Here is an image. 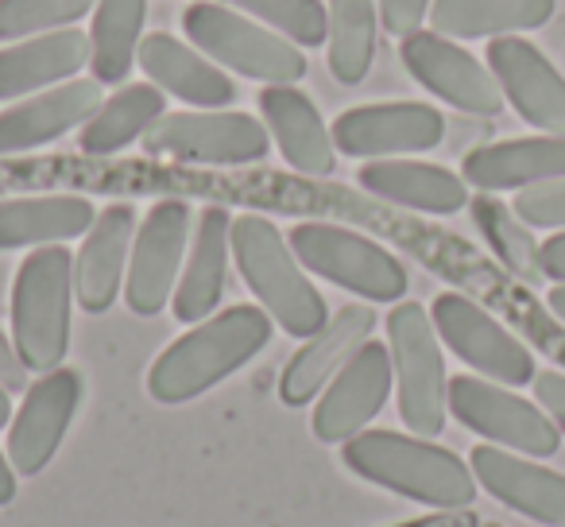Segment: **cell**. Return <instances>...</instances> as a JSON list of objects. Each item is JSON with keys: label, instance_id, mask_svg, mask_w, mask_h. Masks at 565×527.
Returning a JSON list of instances; mask_svg holds the SVG:
<instances>
[{"label": "cell", "instance_id": "6da1fadb", "mask_svg": "<svg viewBox=\"0 0 565 527\" xmlns=\"http://www.w3.org/2000/svg\"><path fill=\"white\" fill-rule=\"evenodd\" d=\"M271 341V315L259 307H228L210 315L159 354L148 372V392L159 403H186L228 380Z\"/></svg>", "mask_w": 565, "mask_h": 527}, {"label": "cell", "instance_id": "7a4b0ae2", "mask_svg": "<svg viewBox=\"0 0 565 527\" xmlns=\"http://www.w3.org/2000/svg\"><path fill=\"white\" fill-rule=\"evenodd\" d=\"M341 457L356 477L407 496L426 508H469L477 500L472 470L446 446L399 431H361L341 442Z\"/></svg>", "mask_w": 565, "mask_h": 527}, {"label": "cell", "instance_id": "3957f363", "mask_svg": "<svg viewBox=\"0 0 565 527\" xmlns=\"http://www.w3.org/2000/svg\"><path fill=\"white\" fill-rule=\"evenodd\" d=\"M233 256L244 284L264 303L282 334L307 341L330 323V307L307 280L291 241H282V233L267 218L244 213L233 221Z\"/></svg>", "mask_w": 565, "mask_h": 527}, {"label": "cell", "instance_id": "277c9868", "mask_svg": "<svg viewBox=\"0 0 565 527\" xmlns=\"http://www.w3.org/2000/svg\"><path fill=\"white\" fill-rule=\"evenodd\" d=\"M74 256L63 244L28 252L12 284V346L28 372H51L71 349Z\"/></svg>", "mask_w": 565, "mask_h": 527}, {"label": "cell", "instance_id": "5b68a950", "mask_svg": "<svg viewBox=\"0 0 565 527\" xmlns=\"http://www.w3.org/2000/svg\"><path fill=\"white\" fill-rule=\"evenodd\" d=\"M182 32L210 63L228 66L244 78L267 82V86H295L299 78H307L302 48L275 35L271 28L252 24L244 12L228 9L221 0L217 4L213 0L190 4L186 17H182Z\"/></svg>", "mask_w": 565, "mask_h": 527}, {"label": "cell", "instance_id": "8992f818", "mask_svg": "<svg viewBox=\"0 0 565 527\" xmlns=\"http://www.w3.org/2000/svg\"><path fill=\"white\" fill-rule=\"evenodd\" d=\"M387 349H392L403 426H411L418 439L441 434L449 411V380L438 330L423 303H395L387 315Z\"/></svg>", "mask_w": 565, "mask_h": 527}, {"label": "cell", "instance_id": "52a82bcc", "mask_svg": "<svg viewBox=\"0 0 565 527\" xmlns=\"http://www.w3.org/2000/svg\"><path fill=\"white\" fill-rule=\"evenodd\" d=\"M291 249L299 264L345 292L369 303H399L407 295V272L403 264L369 236L353 229L330 225V221H302L291 229Z\"/></svg>", "mask_w": 565, "mask_h": 527}, {"label": "cell", "instance_id": "ba28073f", "mask_svg": "<svg viewBox=\"0 0 565 527\" xmlns=\"http://www.w3.org/2000/svg\"><path fill=\"white\" fill-rule=\"evenodd\" d=\"M143 151L174 164L244 167L271 151V133L248 113H163L143 133Z\"/></svg>", "mask_w": 565, "mask_h": 527}, {"label": "cell", "instance_id": "9c48e42d", "mask_svg": "<svg viewBox=\"0 0 565 527\" xmlns=\"http://www.w3.org/2000/svg\"><path fill=\"white\" fill-rule=\"evenodd\" d=\"M449 411L461 426L488 439L492 446L515 450L526 457H550L562 446L557 423L523 396L508 392L484 377H454L449 380Z\"/></svg>", "mask_w": 565, "mask_h": 527}, {"label": "cell", "instance_id": "30bf717a", "mask_svg": "<svg viewBox=\"0 0 565 527\" xmlns=\"http://www.w3.org/2000/svg\"><path fill=\"white\" fill-rule=\"evenodd\" d=\"M430 318L438 338L484 380H495L503 388L534 384V377H539L534 354L508 326L495 323L477 299L461 292H441L430 307Z\"/></svg>", "mask_w": 565, "mask_h": 527}, {"label": "cell", "instance_id": "8fae6325", "mask_svg": "<svg viewBox=\"0 0 565 527\" xmlns=\"http://www.w3.org/2000/svg\"><path fill=\"white\" fill-rule=\"evenodd\" d=\"M186 241H190V205L179 202V198H163V202L151 205V213L143 218L140 233L132 241L128 280H125V299L136 315L151 318L174 299Z\"/></svg>", "mask_w": 565, "mask_h": 527}, {"label": "cell", "instance_id": "7c38bea8", "mask_svg": "<svg viewBox=\"0 0 565 527\" xmlns=\"http://www.w3.org/2000/svg\"><path fill=\"white\" fill-rule=\"evenodd\" d=\"M399 59L418 86L449 102L454 109L477 113V117H495L503 109V89L495 74L484 63H477L457 40L418 28L399 43Z\"/></svg>", "mask_w": 565, "mask_h": 527}, {"label": "cell", "instance_id": "4fadbf2b", "mask_svg": "<svg viewBox=\"0 0 565 527\" xmlns=\"http://www.w3.org/2000/svg\"><path fill=\"white\" fill-rule=\"evenodd\" d=\"M86 396L78 369H51L24 392L17 419L9 423V462L17 473L35 477L58 454L66 431H71L78 403Z\"/></svg>", "mask_w": 565, "mask_h": 527}, {"label": "cell", "instance_id": "5bb4252c", "mask_svg": "<svg viewBox=\"0 0 565 527\" xmlns=\"http://www.w3.org/2000/svg\"><path fill=\"white\" fill-rule=\"evenodd\" d=\"M333 148L353 159H392L430 151L446 136V117L423 102L356 105L333 120Z\"/></svg>", "mask_w": 565, "mask_h": 527}, {"label": "cell", "instance_id": "9a60e30c", "mask_svg": "<svg viewBox=\"0 0 565 527\" xmlns=\"http://www.w3.org/2000/svg\"><path fill=\"white\" fill-rule=\"evenodd\" d=\"M395 384L392 349L380 341H364L349 365L326 384L315 408V434L322 442H349L353 434L369 431L372 419L384 411Z\"/></svg>", "mask_w": 565, "mask_h": 527}, {"label": "cell", "instance_id": "2e32d148", "mask_svg": "<svg viewBox=\"0 0 565 527\" xmlns=\"http://www.w3.org/2000/svg\"><path fill=\"white\" fill-rule=\"evenodd\" d=\"M488 71L503 89V102L546 136H565V78L531 40L500 35L488 43Z\"/></svg>", "mask_w": 565, "mask_h": 527}, {"label": "cell", "instance_id": "e0dca14e", "mask_svg": "<svg viewBox=\"0 0 565 527\" xmlns=\"http://www.w3.org/2000/svg\"><path fill=\"white\" fill-rule=\"evenodd\" d=\"M469 470L477 485L511 512H523L526 519H539L546 527H565V473L546 470L492 442L472 450Z\"/></svg>", "mask_w": 565, "mask_h": 527}, {"label": "cell", "instance_id": "ac0fdd59", "mask_svg": "<svg viewBox=\"0 0 565 527\" xmlns=\"http://www.w3.org/2000/svg\"><path fill=\"white\" fill-rule=\"evenodd\" d=\"M376 330V310L369 303H349L338 315H330V323L307 338V346L287 361L279 380V400L287 408H307L333 377L349 365V357L364 346Z\"/></svg>", "mask_w": 565, "mask_h": 527}, {"label": "cell", "instance_id": "d6986e66", "mask_svg": "<svg viewBox=\"0 0 565 527\" xmlns=\"http://www.w3.org/2000/svg\"><path fill=\"white\" fill-rule=\"evenodd\" d=\"M97 109H102V82L97 78L63 82L55 89L32 94L28 102L9 105L0 113V156L43 148L71 128H82Z\"/></svg>", "mask_w": 565, "mask_h": 527}, {"label": "cell", "instance_id": "ffe728a7", "mask_svg": "<svg viewBox=\"0 0 565 527\" xmlns=\"http://www.w3.org/2000/svg\"><path fill=\"white\" fill-rule=\"evenodd\" d=\"M136 241V210L125 202H113L97 213L86 241L74 260V295L89 315H105L120 295V276L128 268Z\"/></svg>", "mask_w": 565, "mask_h": 527}, {"label": "cell", "instance_id": "44dd1931", "mask_svg": "<svg viewBox=\"0 0 565 527\" xmlns=\"http://www.w3.org/2000/svg\"><path fill=\"white\" fill-rule=\"evenodd\" d=\"M136 66L148 74L151 86H159L163 94L179 97L186 105H198V109H225V105L236 102L233 78L167 32L143 35Z\"/></svg>", "mask_w": 565, "mask_h": 527}, {"label": "cell", "instance_id": "7402d4cb", "mask_svg": "<svg viewBox=\"0 0 565 527\" xmlns=\"http://www.w3.org/2000/svg\"><path fill=\"white\" fill-rule=\"evenodd\" d=\"M259 113L267 120V133L275 136L282 159L295 171L310 175V179H326L338 167V148H333V133L326 128L322 113L315 109L299 86H267L259 94Z\"/></svg>", "mask_w": 565, "mask_h": 527}, {"label": "cell", "instance_id": "603a6c76", "mask_svg": "<svg viewBox=\"0 0 565 527\" xmlns=\"http://www.w3.org/2000/svg\"><path fill=\"white\" fill-rule=\"evenodd\" d=\"M461 179L469 187L495 194V190H526L550 179H565V136H523L472 148L461 164Z\"/></svg>", "mask_w": 565, "mask_h": 527}, {"label": "cell", "instance_id": "cb8c5ba5", "mask_svg": "<svg viewBox=\"0 0 565 527\" xmlns=\"http://www.w3.org/2000/svg\"><path fill=\"white\" fill-rule=\"evenodd\" d=\"M228 252H233V218L221 205H210L198 218V233L190 241V256L182 280L174 287L171 310L179 323H205L217 310L221 292H225Z\"/></svg>", "mask_w": 565, "mask_h": 527}, {"label": "cell", "instance_id": "d4e9b609", "mask_svg": "<svg viewBox=\"0 0 565 527\" xmlns=\"http://www.w3.org/2000/svg\"><path fill=\"white\" fill-rule=\"evenodd\" d=\"M89 63L86 32H47L0 51V102L32 97L71 82Z\"/></svg>", "mask_w": 565, "mask_h": 527}, {"label": "cell", "instance_id": "484cf974", "mask_svg": "<svg viewBox=\"0 0 565 527\" xmlns=\"http://www.w3.org/2000/svg\"><path fill=\"white\" fill-rule=\"evenodd\" d=\"M369 194L384 202L407 205L418 213H457L469 205V182L438 164H415V159H369L356 171Z\"/></svg>", "mask_w": 565, "mask_h": 527}, {"label": "cell", "instance_id": "4316f807", "mask_svg": "<svg viewBox=\"0 0 565 527\" xmlns=\"http://www.w3.org/2000/svg\"><path fill=\"white\" fill-rule=\"evenodd\" d=\"M97 221L94 205L78 194L9 198L0 202V249H47L86 236Z\"/></svg>", "mask_w": 565, "mask_h": 527}, {"label": "cell", "instance_id": "83f0119b", "mask_svg": "<svg viewBox=\"0 0 565 527\" xmlns=\"http://www.w3.org/2000/svg\"><path fill=\"white\" fill-rule=\"evenodd\" d=\"M554 17V0H434L430 28L446 40H500L534 32Z\"/></svg>", "mask_w": 565, "mask_h": 527}, {"label": "cell", "instance_id": "f1b7e54d", "mask_svg": "<svg viewBox=\"0 0 565 527\" xmlns=\"http://www.w3.org/2000/svg\"><path fill=\"white\" fill-rule=\"evenodd\" d=\"M167 113V97L151 82H136L102 102V109L82 125L78 148L86 156H117L132 140H143L151 125Z\"/></svg>", "mask_w": 565, "mask_h": 527}, {"label": "cell", "instance_id": "f546056e", "mask_svg": "<svg viewBox=\"0 0 565 527\" xmlns=\"http://www.w3.org/2000/svg\"><path fill=\"white\" fill-rule=\"evenodd\" d=\"M148 0H97L89 28V66L102 86H120L143 43Z\"/></svg>", "mask_w": 565, "mask_h": 527}, {"label": "cell", "instance_id": "4dcf8cb0", "mask_svg": "<svg viewBox=\"0 0 565 527\" xmlns=\"http://www.w3.org/2000/svg\"><path fill=\"white\" fill-rule=\"evenodd\" d=\"M376 0H330L326 4V59L341 86L369 78L376 59Z\"/></svg>", "mask_w": 565, "mask_h": 527}, {"label": "cell", "instance_id": "1f68e13d", "mask_svg": "<svg viewBox=\"0 0 565 527\" xmlns=\"http://www.w3.org/2000/svg\"><path fill=\"white\" fill-rule=\"evenodd\" d=\"M472 221H477L480 236L488 241V249L495 252L508 276H515L519 284H539L542 276V260L539 249L542 244L531 236V225L519 221V213L508 202H500L495 194H477L472 198Z\"/></svg>", "mask_w": 565, "mask_h": 527}, {"label": "cell", "instance_id": "d6a6232c", "mask_svg": "<svg viewBox=\"0 0 565 527\" xmlns=\"http://www.w3.org/2000/svg\"><path fill=\"white\" fill-rule=\"evenodd\" d=\"M244 17L264 20L271 32L291 40L295 48H318L326 43V4L322 0H221Z\"/></svg>", "mask_w": 565, "mask_h": 527}, {"label": "cell", "instance_id": "836d02e7", "mask_svg": "<svg viewBox=\"0 0 565 527\" xmlns=\"http://www.w3.org/2000/svg\"><path fill=\"white\" fill-rule=\"evenodd\" d=\"M89 9H97V0H0V40L20 43L28 35L58 32L89 17Z\"/></svg>", "mask_w": 565, "mask_h": 527}, {"label": "cell", "instance_id": "e575fe53", "mask_svg": "<svg viewBox=\"0 0 565 527\" xmlns=\"http://www.w3.org/2000/svg\"><path fill=\"white\" fill-rule=\"evenodd\" d=\"M511 210L531 229H565V179H550L515 194Z\"/></svg>", "mask_w": 565, "mask_h": 527}, {"label": "cell", "instance_id": "d590c367", "mask_svg": "<svg viewBox=\"0 0 565 527\" xmlns=\"http://www.w3.org/2000/svg\"><path fill=\"white\" fill-rule=\"evenodd\" d=\"M380 4V20H384V32L387 35H415L423 28V20L430 17V4L434 0H376Z\"/></svg>", "mask_w": 565, "mask_h": 527}, {"label": "cell", "instance_id": "8d00e7d4", "mask_svg": "<svg viewBox=\"0 0 565 527\" xmlns=\"http://www.w3.org/2000/svg\"><path fill=\"white\" fill-rule=\"evenodd\" d=\"M534 396H539V408L565 434V372H539L534 377Z\"/></svg>", "mask_w": 565, "mask_h": 527}, {"label": "cell", "instance_id": "74e56055", "mask_svg": "<svg viewBox=\"0 0 565 527\" xmlns=\"http://www.w3.org/2000/svg\"><path fill=\"white\" fill-rule=\"evenodd\" d=\"M0 388H9V392H28V365L20 361L17 346H12L4 334H0Z\"/></svg>", "mask_w": 565, "mask_h": 527}, {"label": "cell", "instance_id": "f35d334b", "mask_svg": "<svg viewBox=\"0 0 565 527\" xmlns=\"http://www.w3.org/2000/svg\"><path fill=\"white\" fill-rule=\"evenodd\" d=\"M395 527H480V516L469 508H438L430 516L407 519V524H395Z\"/></svg>", "mask_w": 565, "mask_h": 527}, {"label": "cell", "instance_id": "ab89813d", "mask_svg": "<svg viewBox=\"0 0 565 527\" xmlns=\"http://www.w3.org/2000/svg\"><path fill=\"white\" fill-rule=\"evenodd\" d=\"M539 260H542V276L554 280V284H565V229L550 236V241H542Z\"/></svg>", "mask_w": 565, "mask_h": 527}, {"label": "cell", "instance_id": "60d3db41", "mask_svg": "<svg viewBox=\"0 0 565 527\" xmlns=\"http://www.w3.org/2000/svg\"><path fill=\"white\" fill-rule=\"evenodd\" d=\"M17 500V470H12L9 454H0V508Z\"/></svg>", "mask_w": 565, "mask_h": 527}, {"label": "cell", "instance_id": "b9f144b4", "mask_svg": "<svg viewBox=\"0 0 565 527\" xmlns=\"http://www.w3.org/2000/svg\"><path fill=\"white\" fill-rule=\"evenodd\" d=\"M546 307L557 315V323H565V284H554L546 295Z\"/></svg>", "mask_w": 565, "mask_h": 527}, {"label": "cell", "instance_id": "7bdbcfd3", "mask_svg": "<svg viewBox=\"0 0 565 527\" xmlns=\"http://www.w3.org/2000/svg\"><path fill=\"white\" fill-rule=\"evenodd\" d=\"M12 423V400H9V388H0V426Z\"/></svg>", "mask_w": 565, "mask_h": 527}, {"label": "cell", "instance_id": "ee69618b", "mask_svg": "<svg viewBox=\"0 0 565 527\" xmlns=\"http://www.w3.org/2000/svg\"><path fill=\"white\" fill-rule=\"evenodd\" d=\"M480 527H500V524H480Z\"/></svg>", "mask_w": 565, "mask_h": 527}]
</instances>
